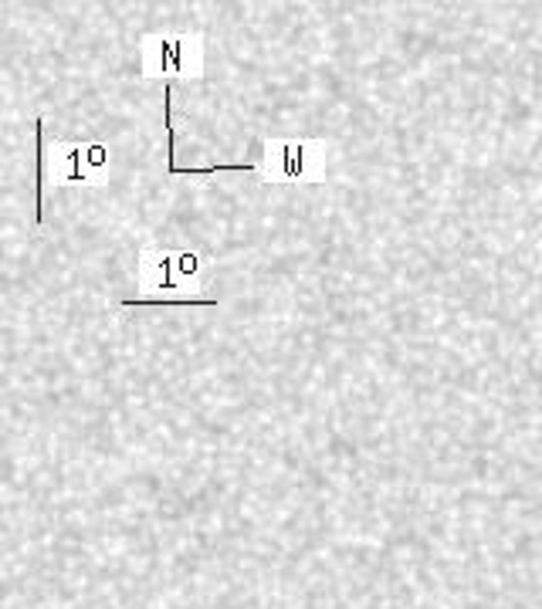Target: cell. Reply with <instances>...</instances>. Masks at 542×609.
<instances>
[{
    "instance_id": "6da1fadb",
    "label": "cell",
    "mask_w": 542,
    "mask_h": 609,
    "mask_svg": "<svg viewBox=\"0 0 542 609\" xmlns=\"http://www.w3.org/2000/svg\"><path fill=\"white\" fill-rule=\"evenodd\" d=\"M211 281V261L194 244H156L136 251V302H204Z\"/></svg>"
},
{
    "instance_id": "7a4b0ae2",
    "label": "cell",
    "mask_w": 542,
    "mask_h": 609,
    "mask_svg": "<svg viewBox=\"0 0 542 609\" xmlns=\"http://www.w3.org/2000/svg\"><path fill=\"white\" fill-rule=\"evenodd\" d=\"M336 146L326 135H265L254 176L268 187H319L332 176Z\"/></svg>"
},
{
    "instance_id": "3957f363",
    "label": "cell",
    "mask_w": 542,
    "mask_h": 609,
    "mask_svg": "<svg viewBox=\"0 0 542 609\" xmlns=\"http://www.w3.org/2000/svg\"><path fill=\"white\" fill-rule=\"evenodd\" d=\"M116 173V152L98 139H41V190H102Z\"/></svg>"
},
{
    "instance_id": "277c9868",
    "label": "cell",
    "mask_w": 542,
    "mask_h": 609,
    "mask_svg": "<svg viewBox=\"0 0 542 609\" xmlns=\"http://www.w3.org/2000/svg\"><path fill=\"white\" fill-rule=\"evenodd\" d=\"M207 38L204 31H146L136 41L139 81H204Z\"/></svg>"
}]
</instances>
